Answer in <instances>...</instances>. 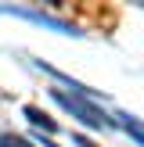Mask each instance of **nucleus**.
Segmentation results:
<instances>
[{"label":"nucleus","mask_w":144,"mask_h":147,"mask_svg":"<svg viewBox=\"0 0 144 147\" xmlns=\"http://www.w3.org/2000/svg\"><path fill=\"white\" fill-rule=\"evenodd\" d=\"M50 97L58 100V104L65 108V111H72V119H79L83 126H90V129H112V119H108L105 111H101L97 104H94L90 97H79V93H65V90H50Z\"/></svg>","instance_id":"obj_1"},{"label":"nucleus","mask_w":144,"mask_h":147,"mask_svg":"<svg viewBox=\"0 0 144 147\" xmlns=\"http://www.w3.org/2000/svg\"><path fill=\"white\" fill-rule=\"evenodd\" d=\"M14 14H22V18H33V22H40V25H47V29H58V32H72V36H79V29H76V25H69V22H58V18H50V14H43V11H14Z\"/></svg>","instance_id":"obj_2"},{"label":"nucleus","mask_w":144,"mask_h":147,"mask_svg":"<svg viewBox=\"0 0 144 147\" xmlns=\"http://www.w3.org/2000/svg\"><path fill=\"white\" fill-rule=\"evenodd\" d=\"M22 115H25V119H29V122H33V126H43V129H47V133H54V129H58V126H54V122H50V119H47V115H43V111H40V108H33V104H25V108H22Z\"/></svg>","instance_id":"obj_3"},{"label":"nucleus","mask_w":144,"mask_h":147,"mask_svg":"<svg viewBox=\"0 0 144 147\" xmlns=\"http://www.w3.org/2000/svg\"><path fill=\"white\" fill-rule=\"evenodd\" d=\"M0 147H33V144L18 133H0Z\"/></svg>","instance_id":"obj_4"},{"label":"nucleus","mask_w":144,"mask_h":147,"mask_svg":"<svg viewBox=\"0 0 144 147\" xmlns=\"http://www.w3.org/2000/svg\"><path fill=\"white\" fill-rule=\"evenodd\" d=\"M76 144H79V147H97V144H90V140H86V136H76Z\"/></svg>","instance_id":"obj_5"}]
</instances>
